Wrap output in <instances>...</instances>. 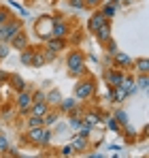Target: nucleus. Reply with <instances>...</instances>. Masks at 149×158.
Returning a JSON list of instances; mask_svg holds the SVG:
<instances>
[{
  "mask_svg": "<svg viewBox=\"0 0 149 158\" xmlns=\"http://www.w3.org/2000/svg\"><path fill=\"white\" fill-rule=\"evenodd\" d=\"M58 120H60V111H58V109H49V111L43 115V126L51 128V126H53Z\"/></svg>",
  "mask_w": 149,
  "mask_h": 158,
  "instance_id": "obj_20",
  "label": "nucleus"
},
{
  "mask_svg": "<svg viewBox=\"0 0 149 158\" xmlns=\"http://www.w3.org/2000/svg\"><path fill=\"white\" fill-rule=\"evenodd\" d=\"M30 105H32V94L28 92V88L17 92V98H15V107H17V113L28 115L30 113Z\"/></svg>",
  "mask_w": 149,
  "mask_h": 158,
  "instance_id": "obj_5",
  "label": "nucleus"
},
{
  "mask_svg": "<svg viewBox=\"0 0 149 158\" xmlns=\"http://www.w3.org/2000/svg\"><path fill=\"white\" fill-rule=\"evenodd\" d=\"M47 111H49V105H47L45 101H43V103H32V105H30V113H28V115H36V118H43V115H45Z\"/></svg>",
  "mask_w": 149,
  "mask_h": 158,
  "instance_id": "obj_18",
  "label": "nucleus"
},
{
  "mask_svg": "<svg viewBox=\"0 0 149 158\" xmlns=\"http://www.w3.org/2000/svg\"><path fill=\"white\" fill-rule=\"evenodd\" d=\"M9 56V43H0V60Z\"/></svg>",
  "mask_w": 149,
  "mask_h": 158,
  "instance_id": "obj_37",
  "label": "nucleus"
},
{
  "mask_svg": "<svg viewBox=\"0 0 149 158\" xmlns=\"http://www.w3.org/2000/svg\"><path fill=\"white\" fill-rule=\"evenodd\" d=\"M43 53H45V60H47V64H49V62H53V60H55V56H58L55 52H51V49H47V47L43 49Z\"/></svg>",
  "mask_w": 149,
  "mask_h": 158,
  "instance_id": "obj_34",
  "label": "nucleus"
},
{
  "mask_svg": "<svg viewBox=\"0 0 149 158\" xmlns=\"http://www.w3.org/2000/svg\"><path fill=\"white\" fill-rule=\"evenodd\" d=\"M83 2H85V9H98L104 0H83Z\"/></svg>",
  "mask_w": 149,
  "mask_h": 158,
  "instance_id": "obj_33",
  "label": "nucleus"
},
{
  "mask_svg": "<svg viewBox=\"0 0 149 158\" xmlns=\"http://www.w3.org/2000/svg\"><path fill=\"white\" fill-rule=\"evenodd\" d=\"M113 2H117V4H119V0H113Z\"/></svg>",
  "mask_w": 149,
  "mask_h": 158,
  "instance_id": "obj_43",
  "label": "nucleus"
},
{
  "mask_svg": "<svg viewBox=\"0 0 149 158\" xmlns=\"http://www.w3.org/2000/svg\"><path fill=\"white\" fill-rule=\"evenodd\" d=\"M107 124H109V128H111L113 132H122V124H119L113 115H107Z\"/></svg>",
  "mask_w": 149,
  "mask_h": 158,
  "instance_id": "obj_27",
  "label": "nucleus"
},
{
  "mask_svg": "<svg viewBox=\"0 0 149 158\" xmlns=\"http://www.w3.org/2000/svg\"><path fill=\"white\" fill-rule=\"evenodd\" d=\"M53 22H55V17L41 15V17L36 19V24H34V32H36V36H41L43 41H47V39L51 36V30H53Z\"/></svg>",
  "mask_w": 149,
  "mask_h": 158,
  "instance_id": "obj_4",
  "label": "nucleus"
},
{
  "mask_svg": "<svg viewBox=\"0 0 149 158\" xmlns=\"http://www.w3.org/2000/svg\"><path fill=\"white\" fill-rule=\"evenodd\" d=\"M66 2H68L73 9H85V2H83V0H66Z\"/></svg>",
  "mask_w": 149,
  "mask_h": 158,
  "instance_id": "obj_36",
  "label": "nucleus"
},
{
  "mask_svg": "<svg viewBox=\"0 0 149 158\" xmlns=\"http://www.w3.org/2000/svg\"><path fill=\"white\" fill-rule=\"evenodd\" d=\"M66 71L73 77H81L85 73V53L79 52V49L68 52V56H66Z\"/></svg>",
  "mask_w": 149,
  "mask_h": 158,
  "instance_id": "obj_1",
  "label": "nucleus"
},
{
  "mask_svg": "<svg viewBox=\"0 0 149 158\" xmlns=\"http://www.w3.org/2000/svg\"><path fill=\"white\" fill-rule=\"evenodd\" d=\"M73 154H74L73 145H62L60 148V156H73Z\"/></svg>",
  "mask_w": 149,
  "mask_h": 158,
  "instance_id": "obj_32",
  "label": "nucleus"
},
{
  "mask_svg": "<svg viewBox=\"0 0 149 158\" xmlns=\"http://www.w3.org/2000/svg\"><path fill=\"white\" fill-rule=\"evenodd\" d=\"M32 56H34V49L28 45L26 49H22V52H19V62H22L24 66H30V64H32Z\"/></svg>",
  "mask_w": 149,
  "mask_h": 158,
  "instance_id": "obj_24",
  "label": "nucleus"
},
{
  "mask_svg": "<svg viewBox=\"0 0 149 158\" xmlns=\"http://www.w3.org/2000/svg\"><path fill=\"white\" fill-rule=\"evenodd\" d=\"M77 103H79V101H77V98H62V101H60V105L55 107V109H58V111H60V113H68V111H73L74 107H77Z\"/></svg>",
  "mask_w": 149,
  "mask_h": 158,
  "instance_id": "obj_19",
  "label": "nucleus"
},
{
  "mask_svg": "<svg viewBox=\"0 0 149 158\" xmlns=\"http://www.w3.org/2000/svg\"><path fill=\"white\" fill-rule=\"evenodd\" d=\"M47 64V60H45V53L43 49H34V56H32V64L30 66H34V69H41V66H45Z\"/></svg>",
  "mask_w": 149,
  "mask_h": 158,
  "instance_id": "obj_23",
  "label": "nucleus"
},
{
  "mask_svg": "<svg viewBox=\"0 0 149 158\" xmlns=\"http://www.w3.org/2000/svg\"><path fill=\"white\" fill-rule=\"evenodd\" d=\"M0 90H2V81H0Z\"/></svg>",
  "mask_w": 149,
  "mask_h": 158,
  "instance_id": "obj_42",
  "label": "nucleus"
},
{
  "mask_svg": "<svg viewBox=\"0 0 149 158\" xmlns=\"http://www.w3.org/2000/svg\"><path fill=\"white\" fill-rule=\"evenodd\" d=\"M6 148H9V139L0 132V154H4V150H6Z\"/></svg>",
  "mask_w": 149,
  "mask_h": 158,
  "instance_id": "obj_35",
  "label": "nucleus"
},
{
  "mask_svg": "<svg viewBox=\"0 0 149 158\" xmlns=\"http://www.w3.org/2000/svg\"><path fill=\"white\" fill-rule=\"evenodd\" d=\"M43 128H45V126L28 128V131H26V143H30V145H38V141H41V135H43Z\"/></svg>",
  "mask_w": 149,
  "mask_h": 158,
  "instance_id": "obj_15",
  "label": "nucleus"
},
{
  "mask_svg": "<svg viewBox=\"0 0 149 158\" xmlns=\"http://www.w3.org/2000/svg\"><path fill=\"white\" fill-rule=\"evenodd\" d=\"M77 135H83V137H90V135H92V126H90L87 122H81V126H79V131H77Z\"/></svg>",
  "mask_w": 149,
  "mask_h": 158,
  "instance_id": "obj_31",
  "label": "nucleus"
},
{
  "mask_svg": "<svg viewBox=\"0 0 149 158\" xmlns=\"http://www.w3.org/2000/svg\"><path fill=\"white\" fill-rule=\"evenodd\" d=\"M60 101H62V92L58 90V88H53L47 92V96H45V103L49 105V109H55V107L60 105Z\"/></svg>",
  "mask_w": 149,
  "mask_h": 158,
  "instance_id": "obj_16",
  "label": "nucleus"
},
{
  "mask_svg": "<svg viewBox=\"0 0 149 158\" xmlns=\"http://www.w3.org/2000/svg\"><path fill=\"white\" fill-rule=\"evenodd\" d=\"M45 47H47V49H51V52H55V53H60V52H64V49L68 47V43H66V39L49 36V39L45 41Z\"/></svg>",
  "mask_w": 149,
  "mask_h": 158,
  "instance_id": "obj_12",
  "label": "nucleus"
},
{
  "mask_svg": "<svg viewBox=\"0 0 149 158\" xmlns=\"http://www.w3.org/2000/svg\"><path fill=\"white\" fill-rule=\"evenodd\" d=\"M136 85H139V90H147V88H149V73L139 75V79H136Z\"/></svg>",
  "mask_w": 149,
  "mask_h": 158,
  "instance_id": "obj_28",
  "label": "nucleus"
},
{
  "mask_svg": "<svg viewBox=\"0 0 149 158\" xmlns=\"http://www.w3.org/2000/svg\"><path fill=\"white\" fill-rule=\"evenodd\" d=\"M6 79H9V73H2L0 71V81H6Z\"/></svg>",
  "mask_w": 149,
  "mask_h": 158,
  "instance_id": "obj_41",
  "label": "nucleus"
},
{
  "mask_svg": "<svg viewBox=\"0 0 149 158\" xmlns=\"http://www.w3.org/2000/svg\"><path fill=\"white\" fill-rule=\"evenodd\" d=\"M98 9H100V13H102L107 19H111V17H115V15L119 13V4H117V2H113V0H111V2H107V4L102 2Z\"/></svg>",
  "mask_w": 149,
  "mask_h": 158,
  "instance_id": "obj_13",
  "label": "nucleus"
},
{
  "mask_svg": "<svg viewBox=\"0 0 149 158\" xmlns=\"http://www.w3.org/2000/svg\"><path fill=\"white\" fill-rule=\"evenodd\" d=\"M94 94H96V81L94 79L87 77L77 81V85H74V98L77 101H90Z\"/></svg>",
  "mask_w": 149,
  "mask_h": 158,
  "instance_id": "obj_3",
  "label": "nucleus"
},
{
  "mask_svg": "<svg viewBox=\"0 0 149 158\" xmlns=\"http://www.w3.org/2000/svg\"><path fill=\"white\" fill-rule=\"evenodd\" d=\"M107 22H109V19H107L100 11L92 13V15H90V19H87V32H92V34H94V32H96L102 24H107Z\"/></svg>",
  "mask_w": 149,
  "mask_h": 158,
  "instance_id": "obj_10",
  "label": "nucleus"
},
{
  "mask_svg": "<svg viewBox=\"0 0 149 158\" xmlns=\"http://www.w3.org/2000/svg\"><path fill=\"white\" fill-rule=\"evenodd\" d=\"M83 122H87V124L94 128V126H100V124H102V118H100V113L96 109H92V111L83 113Z\"/></svg>",
  "mask_w": 149,
  "mask_h": 158,
  "instance_id": "obj_17",
  "label": "nucleus"
},
{
  "mask_svg": "<svg viewBox=\"0 0 149 158\" xmlns=\"http://www.w3.org/2000/svg\"><path fill=\"white\" fill-rule=\"evenodd\" d=\"M51 141H53V131L45 126V128H43V135H41L38 145H41V148H47V145H51Z\"/></svg>",
  "mask_w": 149,
  "mask_h": 158,
  "instance_id": "obj_25",
  "label": "nucleus"
},
{
  "mask_svg": "<svg viewBox=\"0 0 149 158\" xmlns=\"http://www.w3.org/2000/svg\"><path fill=\"white\" fill-rule=\"evenodd\" d=\"M9 83H11V88L15 90V92H22V90H26V81L22 75H9V79H6Z\"/></svg>",
  "mask_w": 149,
  "mask_h": 158,
  "instance_id": "obj_21",
  "label": "nucleus"
},
{
  "mask_svg": "<svg viewBox=\"0 0 149 158\" xmlns=\"http://www.w3.org/2000/svg\"><path fill=\"white\" fill-rule=\"evenodd\" d=\"M9 45L11 47H15L17 52H22V49H26L28 45H30V41H28V34H26V30H19L11 41H9Z\"/></svg>",
  "mask_w": 149,
  "mask_h": 158,
  "instance_id": "obj_11",
  "label": "nucleus"
},
{
  "mask_svg": "<svg viewBox=\"0 0 149 158\" xmlns=\"http://www.w3.org/2000/svg\"><path fill=\"white\" fill-rule=\"evenodd\" d=\"M36 126H43V118L26 115V128H36Z\"/></svg>",
  "mask_w": 149,
  "mask_h": 158,
  "instance_id": "obj_26",
  "label": "nucleus"
},
{
  "mask_svg": "<svg viewBox=\"0 0 149 158\" xmlns=\"http://www.w3.org/2000/svg\"><path fill=\"white\" fill-rule=\"evenodd\" d=\"M124 75H126V71H119V69L111 66V69L104 73V81H107V85H109V88H117V85L122 83Z\"/></svg>",
  "mask_w": 149,
  "mask_h": 158,
  "instance_id": "obj_7",
  "label": "nucleus"
},
{
  "mask_svg": "<svg viewBox=\"0 0 149 158\" xmlns=\"http://www.w3.org/2000/svg\"><path fill=\"white\" fill-rule=\"evenodd\" d=\"M132 69H134L139 75L149 73V60H147V58H139V60H134V62H132Z\"/></svg>",
  "mask_w": 149,
  "mask_h": 158,
  "instance_id": "obj_22",
  "label": "nucleus"
},
{
  "mask_svg": "<svg viewBox=\"0 0 149 158\" xmlns=\"http://www.w3.org/2000/svg\"><path fill=\"white\" fill-rule=\"evenodd\" d=\"M94 36H96V41H98L100 45H104V43H109L111 39H113V30H111V24L107 22V24H102V26L94 32Z\"/></svg>",
  "mask_w": 149,
  "mask_h": 158,
  "instance_id": "obj_9",
  "label": "nucleus"
},
{
  "mask_svg": "<svg viewBox=\"0 0 149 158\" xmlns=\"http://www.w3.org/2000/svg\"><path fill=\"white\" fill-rule=\"evenodd\" d=\"M73 150L74 154H81V152H85V150H90V143H87V137H83V135H77L74 132V139H73Z\"/></svg>",
  "mask_w": 149,
  "mask_h": 158,
  "instance_id": "obj_14",
  "label": "nucleus"
},
{
  "mask_svg": "<svg viewBox=\"0 0 149 158\" xmlns=\"http://www.w3.org/2000/svg\"><path fill=\"white\" fill-rule=\"evenodd\" d=\"M113 118H115V120H117L122 126H124V124H128V113H126L124 109H117V111L113 113Z\"/></svg>",
  "mask_w": 149,
  "mask_h": 158,
  "instance_id": "obj_29",
  "label": "nucleus"
},
{
  "mask_svg": "<svg viewBox=\"0 0 149 158\" xmlns=\"http://www.w3.org/2000/svg\"><path fill=\"white\" fill-rule=\"evenodd\" d=\"M13 113H15V109H13V107H4V109H2V115H4L6 120H9V118H13Z\"/></svg>",
  "mask_w": 149,
  "mask_h": 158,
  "instance_id": "obj_38",
  "label": "nucleus"
},
{
  "mask_svg": "<svg viewBox=\"0 0 149 158\" xmlns=\"http://www.w3.org/2000/svg\"><path fill=\"white\" fill-rule=\"evenodd\" d=\"M30 94H32V103H43L45 96H47L45 90H34V92H30Z\"/></svg>",
  "mask_w": 149,
  "mask_h": 158,
  "instance_id": "obj_30",
  "label": "nucleus"
},
{
  "mask_svg": "<svg viewBox=\"0 0 149 158\" xmlns=\"http://www.w3.org/2000/svg\"><path fill=\"white\" fill-rule=\"evenodd\" d=\"M19 30H24L22 19H15V17H9L4 24H0V43H9Z\"/></svg>",
  "mask_w": 149,
  "mask_h": 158,
  "instance_id": "obj_2",
  "label": "nucleus"
},
{
  "mask_svg": "<svg viewBox=\"0 0 149 158\" xmlns=\"http://www.w3.org/2000/svg\"><path fill=\"white\" fill-rule=\"evenodd\" d=\"M70 34V24L66 19H55L53 22V30H51V36H58V39H66Z\"/></svg>",
  "mask_w": 149,
  "mask_h": 158,
  "instance_id": "obj_8",
  "label": "nucleus"
},
{
  "mask_svg": "<svg viewBox=\"0 0 149 158\" xmlns=\"http://www.w3.org/2000/svg\"><path fill=\"white\" fill-rule=\"evenodd\" d=\"M109 150H111V152H113V154H119V150H122V148H119V145H111V148H109Z\"/></svg>",
  "mask_w": 149,
  "mask_h": 158,
  "instance_id": "obj_40",
  "label": "nucleus"
},
{
  "mask_svg": "<svg viewBox=\"0 0 149 158\" xmlns=\"http://www.w3.org/2000/svg\"><path fill=\"white\" fill-rule=\"evenodd\" d=\"M104 45H109V56H113V53L117 52V45H115V41H113V39H111L109 43H104Z\"/></svg>",
  "mask_w": 149,
  "mask_h": 158,
  "instance_id": "obj_39",
  "label": "nucleus"
},
{
  "mask_svg": "<svg viewBox=\"0 0 149 158\" xmlns=\"http://www.w3.org/2000/svg\"><path fill=\"white\" fill-rule=\"evenodd\" d=\"M111 66H115V69H119V71H132V58L124 52H117L111 56Z\"/></svg>",
  "mask_w": 149,
  "mask_h": 158,
  "instance_id": "obj_6",
  "label": "nucleus"
}]
</instances>
